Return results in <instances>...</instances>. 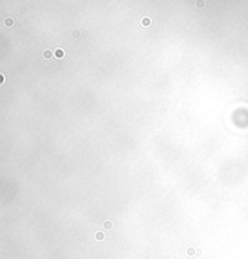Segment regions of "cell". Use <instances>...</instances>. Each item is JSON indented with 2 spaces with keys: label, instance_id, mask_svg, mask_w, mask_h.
<instances>
[{
  "label": "cell",
  "instance_id": "1",
  "mask_svg": "<svg viewBox=\"0 0 248 259\" xmlns=\"http://www.w3.org/2000/svg\"><path fill=\"white\" fill-rule=\"evenodd\" d=\"M140 23H142L143 27H150L151 25V19L149 17H143L142 21H140Z\"/></svg>",
  "mask_w": 248,
  "mask_h": 259
},
{
  "label": "cell",
  "instance_id": "2",
  "mask_svg": "<svg viewBox=\"0 0 248 259\" xmlns=\"http://www.w3.org/2000/svg\"><path fill=\"white\" fill-rule=\"evenodd\" d=\"M55 56L57 57V58H63V57H64V50L63 49H57Z\"/></svg>",
  "mask_w": 248,
  "mask_h": 259
},
{
  "label": "cell",
  "instance_id": "3",
  "mask_svg": "<svg viewBox=\"0 0 248 259\" xmlns=\"http://www.w3.org/2000/svg\"><path fill=\"white\" fill-rule=\"evenodd\" d=\"M4 25H5V27H12V25H13V18L6 17V18L4 19Z\"/></svg>",
  "mask_w": 248,
  "mask_h": 259
},
{
  "label": "cell",
  "instance_id": "4",
  "mask_svg": "<svg viewBox=\"0 0 248 259\" xmlns=\"http://www.w3.org/2000/svg\"><path fill=\"white\" fill-rule=\"evenodd\" d=\"M195 6H196L197 9H203V7L206 6L205 0H196V1H195Z\"/></svg>",
  "mask_w": 248,
  "mask_h": 259
},
{
  "label": "cell",
  "instance_id": "5",
  "mask_svg": "<svg viewBox=\"0 0 248 259\" xmlns=\"http://www.w3.org/2000/svg\"><path fill=\"white\" fill-rule=\"evenodd\" d=\"M43 56H44V58H45V60H51L53 54H52V52H51L50 50H45L44 53H43Z\"/></svg>",
  "mask_w": 248,
  "mask_h": 259
},
{
  "label": "cell",
  "instance_id": "6",
  "mask_svg": "<svg viewBox=\"0 0 248 259\" xmlns=\"http://www.w3.org/2000/svg\"><path fill=\"white\" fill-rule=\"evenodd\" d=\"M111 226H113L111 222H110V220H105V223H104V228H105V229H110Z\"/></svg>",
  "mask_w": 248,
  "mask_h": 259
},
{
  "label": "cell",
  "instance_id": "7",
  "mask_svg": "<svg viewBox=\"0 0 248 259\" xmlns=\"http://www.w3.org/2000/svg\"><path fill=\"white\" fill-rule=\"evenodd\" d=\"M80 35H81V34H80L79 31H74V32H73V37H74V38H79Z\"/></svg>",
  "mask_w": 248,
  "mask_h": 259
},
{
  "label": "cell",
  "instance_id": "8",
  "mask_svg": "<svg viewBox=\"0 0 248 259\" xmlns=\"http://www.w3.org/2000/svg\"><path fill=\"white\" fill-rule=\"evenodd\" d=\"M188 254H189V255L195 254V248H189V249H188Z\"/></svg>",
  "mask_w": 248,
  "mask_h": 259
},
{
  "label": "cell",
  "instance_id": "9",
  "mask_svg": "<svg viewBox=\"0 0 248 259\" xmlns=\"http://www.w3.org/2000/svg\"><path fill=\"white\" fill-rule=\"evenodd\" d=\"M96 239H98V240H102V239H103V234H101V233L96 234Z\"/></svg>",
  "mask_w": 248,
  "mask_h": 259
},
{
  "label": "cell",
  "instance_id": "10",
  "mask_svg": "<svg viewBox=\"0 0 248 259\" xmlns=\"http://www.w3.org/2000/svg\"><path fill=\"white\" fill-rule=\"evenodd\" d=\"M0 84H1V85L4 84V74H1V81H0Z\"/></svg>",
  "mask_w": 248,
  "mask_h": 259
},
{
  "label": "cell",
  "instance_id": "11",
  "mask_svg": "<svg viewBox=\"0 0 248 259\" xmlns=\"http://www.w3.org/2000/svg\"><path fill=\"white\" fill-rule=\"evenodd\" d=\"M29 1H34V0H29Z\"/></svg>",
  "mask_w": 248,
  "mask_h": 259
}]
</instances>
